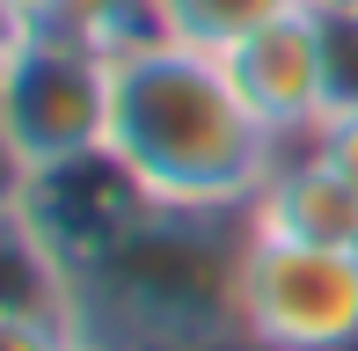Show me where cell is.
Masks as SVG:
<instances>
[{
	"label": "cell",
	"mask_w": 358,
	"mask_h": 351,
	"mask_svg": "<svg viewBox=\"0 0 358 351\" xmlns=\"http://www.w3.org/2000/svg\"><path fill=\"white\" fill-rule=\"evenodd\" d=\"M0 315H52L73 322V271L44 242L29 205H0ZM80 329V322H73Z\"/></svg>",
	"instance_id": "obj_8"
},
{
	"label": "cell",
	"mask_w": 358,
	"mask_h": 351,
	"mask_svg": "<svg viewBox=\"0 0 358 351\" xmlns=\"http://www.w3.org/2000/svg\"><path fill=\"white\" fill-rule=\"evenodd\" d=\"M22 190H29V162L15 154L8 124H0V205H22Z\"/></svg>",
	"instance_id": "obj_14"
},
{
	"label": "cell",
	"mask_w": 358,
	"mask_h": 351,
	"mask_svg": "<svg viewBox=\"0 0 358 351\" xmlns=\"http://www.w3.org/2000/svg\"><path fill=\"white\" fill-rule=\"evenodd\" d=\"M227 73H234L241 103L285 139H307L322 117H329V59H322V22L315 8H292L278 22H264L256 37H241L227 52Z\"/></svg>",
	"instance_id": "obj_6"
},
{
	"label": "cell",
	"mask_w": 358,
	"mask_h": 351,
	"mask_svg": "<svg viewBox=\"0 0 358 351\" xmlns=\"http://www.w3.org/2000/svg\"><path fill=\"white\" fill-rule=\"evenodd\" d=\"M249 227L256 234H285V242H315V249H358V190L315 147L292 139L285 162L271 169V183L256 190Z\"/></svg>",
	"instance_id": "obj_7"
},
{
	"label": "cell",
	"mask_w": 358,
	"mask_h": 351,
	"mask_svg": "<svg viewBox=\"0 0 358 351\" xmlns=\"http://www.w3.org/2000/svg\"><path fill=\"white\" fill-rule=\"evenodd\" d=\"M351 257H358V249H351Z\"/></svg>",
	"instance_id": "obj_18"
},
{
	"label": "cell",
	"mask_w": 358,
	"mask_h": 351,
	"mask_svg": "<svg viewBox=\"0 0 358 351\" xmlns=\"http://www.w3.org/2000/svg\"><path fill=\"white\" fill-rule=\"evenodd\" d=\"M249 213L161 205L103 264L73 278V322L88 351H256L241 322Z\"/></svg>",
	"instance_id": "obj_2"
},
{
	"label": "cell",
	"mask_w": 358,
	"mask_h": 351,
	"mask_svg": "<svg viewBox=\"0 0 358 351\" xmlns=\"http://www.w3.org/2000/svg\"><path fill=\"white\" fill-rule=\"evenodd\" d=\"M110 103H117V52L66 22L29 29L22 52L0 66V124L29 169L110 147Z\"/></svg>",
	"instance_id": "obj_3"
},
{
	"label": "cell",
	"mask_w": 358,
	"mask_h": 351,
	"mask_svg": "<svg viewBox=\"0 0 358 351\" xmlns=\"http://www.w3.org/2000/svg\"><path fill=\"white\" fill-rule=\"evenodd\" d=\"M307 8H344V0H307Z\"/></svg>",
	"instance_id": "obj_17"
},
{
	"label": "cell",
	"mask_w": 358,
	"mask_h": 351,
	"mask_svg": "<svg viewBox=\"0 0 358 351\" xmlns=\"http://www.w3.org/2000/svg\"><path fill=\"white\" fill-rule=\"evenodd\" d=\"M66 29L110 44V52H132V44L161 37L154 29V0H66Z\"/></svg>",
	"instance_id": "obj_10"
},
{
	"label": "cell",
	"mask_w": 358,
	"mask_h": 351,
	"mask_svg": "<svg viewBox=\"0 0 358 351\" xmlns=\"http://www.w3.org/2000/svg\"><path fill=\"white\" fill-rule=\"evenodd\" d=\"M110 147L139 169L161 205L198 213H249L285 139L241 103L220 52H190L176 37H146L117 52V103H110Z\"/></svg>",
	"instance_id": "obj_1"
},
{
	"label": "cell",
	"mask_w": 358,
	"mask_h": 351,
	"mask_svg": "<svg viewBox=\"0 0 358 351\" xmlns=\"http://www.w3.org/2000/svg\"><path fill=\"white\" fill-rule=\"evenodd\" d=\"M0 351H88L73 322L52 315H0Z\"/></svg>",
	"instance_id": "obj_12"
},
{
	"label": "cell",
	"mask_w": 358,
	"mask_h": 351,
	"mask_svg": "<svg viewBox=\"0 0 358 351\" xmlns=\"http://www.w3.org/2000/svg\"><path fill=\"white\" fill-rule=\"evenodd\" d=\"M15 8L29 15V29H52V22H66V0H15Z\"/></svg>",
	"instance_id": "obj_16"
},
{
	"label": "cell",
	"mask_w": 358,
	"mask_h": 351,
	"mask_svg": "<svg viewBox=\"0 0 358 351\" xmlns=\"http://www.w3.org/2000/svg\"><path fill=\"white\" fill-rule=\"evenodd\" d=\"M322 22V59H329V110H358V0L315 8Z\"/></svg>",
	"instance_id": "obj_11"
},
{
	"label": "cell",
	"mask_w": 358,
	"mask_h": 351,
	"mask_svg": "<svg viewBox=\"0 0 358 351\" xmlns=\"http://www.w3.org/2000/svg\"><path fill=\"white\" fill-rule=\"evenodd\" d=\"M307 8V0H154V29L176 44H190V52H234L241 37H256L264 22H278V15Z\"/></svg>",
	"instance_id": "obj_9"
},
{
	"label": "cell",
	"mask_w": 358,
	"mask_h": 351,
	"mask_svg": "<svg viewBox=\"0 0 358 351\" xmlns=\"http://www.w3.org/2000/svg\"><path fill=\"white\" fill-rule=\"evenodd\" d=\"M241 322L256 351H358V257L249 234Z\"/></svg>",
	"instance_id": "obj_4"
},
{
	"label": "cell",
	"mask_w": 358,
	"mask_h": 351,
	"mask_svg": "<svg viewBox=\"0 0 358 351\" xmlns=\"http://www.w3.org/2000/svg\"><path fill=\"white\" fill-rule=\"evenodd\" d=\"M22 37H29V15L15 8V0H0V66H8V59L22 52Z\"/></svg>",
	"instance_id": "obj_15"
},
{
	"label": "cell",
	"mask_w": 358,
	"mask_h": 351,
	"mask_svg": "<svg viewBox=\"0 0 358 351\" xmlns=\"http://www.w3.org/2000/svg\"><path fill=\"white\" fill-rule=\"evenodd\" d=\"M300 147H315L322 162H329V169L344 176L351 190H358V110H329V117H322L315 132L300 139Z\"/></svg>",
	"instance_id": "obj_13"
},
{
	"label": "cell",
	"mask_w": 358,
	"mask_h": 351,
	"mask_svg": "<svg viewBox=\"0 0 358 351\" xmlns=\"http://www.w3.org/2000/svg\"><path fill=\"white\" fill-rule=\"evenodd\" d=\"M22 205H29V220L44 227V242L66 257L73 278L88 264H103L117 242H132L146 220L161 213V198L139 183V169L124 162L117 147H88V154H73V162L29 169Z\"/></svg>",
	"instance_id": "obj_5"
}]
</instances>
